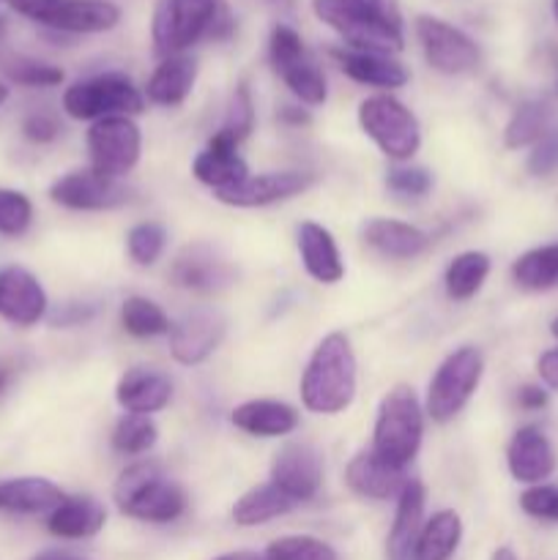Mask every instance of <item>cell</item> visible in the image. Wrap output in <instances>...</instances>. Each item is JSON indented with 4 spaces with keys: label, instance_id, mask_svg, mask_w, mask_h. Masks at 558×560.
Listing matches in <instances>:
<instances>
[{
    "label": "cell",
    "instance_id": "obj_35",
    "mask_svg": "<svg viewBox=\"0 0 558 560\" xmlns=\"http://www.w3.org/2000/svg\"><path fill=\"white\" fill-rule=\"evenodd\" d=\"M120 326H124L126 334L137 339L164 337V334L173 331V323L164 315L162 306L156 301L146 299V295H129L120 304Z\"/></svg>",
    "mask_w": 558,
    "mask_h": 560
},
{
    "label": "cell",
    "instance_id": "obj_42",
    "mask_svg": "<svg viewBox=\"0 0 558 560\" xmlns=\"http://www.w3.org/2000/svg\"><path fill=\"white\" fill-rule=\"evenodd\" d=\"M252 126H255V104H252L249 85H246V82H241V85L235 88L233 98H230L228 118H224L222 131L224 135L233 137L235 142H241L249 137Z\"/></svg>",
    "mask_w": 558,
    "mask_h": 560
},
{
    "label": "cell",
    "instance_id": "obj_54",
    "mask_svg": "<svg viewBox=\"0 0 558 560\" xmlns=\"http://www.w3.org/2000/svg\"><path fill=\"white\" fill-rule=\"evenodd\" d=\"M9 377H11L9 364H5V361H0V394H3V388H5V383H9Z\"/></svg>",
    "mask_w": 558,
    "mask_h": 560
},
{
    "label": "cell",
    "instance_id": "obj_48",
    "mask_svg": "<svg viewBox=\"0 0 558 560\" xmlns=\"http://www.w3.org/2000/svg\"><path fill=\"white\" fill-rule=\"evenodd\" d=\"M536 372H539L542 383H545L547 388H556L558 392V348L547 350V353L539 355V361H536Z\"/></svg>",
    "mask_w": 558,
    "mask_h": 560
},
{
    "label": "cell",
    "instance_id": "obj_37",
    "mask_svg": "<svg viewBox=\"0 0 558 560\" xmlns=\"http://www.w3.org/2000/svg\"><path fill=\"white\" fill-rule=\"evenodd\" d=\"M159 441V430L151 421V416L126 413L120 416L113 430V448L126 454V457H140L148 454Z\"/></svg>",
    "mask_w": 558,
    "mask_h": 560
},
{
    "label": "cell",
    "instance_id": "obj_32",
    "mask_svg": "<svg viewBox=\"0 0 558 560\" xmlns=\"http://www.w3.org/2000/svg\"><path fill=\"white\" fill-rule=\"evenodd\" d=\"M463 541V520L452 509H441L421 525L414 560H452Z\"/></svg>",
    "mask_w": 558,
    "mask_h": 560
},
{
    "label": "cell",
    "instance_id": "obj_3",
    "mask_svg": "<svg viewBox=\"0 0 558 560\" xmlns=\"http://www.w3.org/2000/svg\"><path fill=\"white\" fill-rule=\"evenodd\" d=\"M120 514L140 523H175L186 512V492L162 474L156 463H135L120 470L113 487Z\"/></svg>",
    "mask_w": 558,
    "mask_h": 560
},
{
    "label": "cell",
    "instance_id": "obj_21",
    "mask_svg": "<svg viewBox=\"0 0 558 560\" xmlns=\"http://www.w3.org/2000/svg\"><path fill=\"white\" fill-rule=\"evenodd\" d=\"M115 399L126 413L151 416L167 408L173 399V383L151 366H131L120 375L118 386H115Z\"/></svg>",
    "mask_w": 558,
    "mask_h": 560
},
{
    "label": "cell",
    "instance_id": "obj_46",
    "mask_svg": "<svg viewBox=\"0 0 558 560\" xmlns=\"http://www.w3.org/2000/svg\"><path fill=\"white\" fill-rule=\"evenodd\" d=\"M22 135H25L31 142H36V145H47V142L58 140L60 124L55 115L33 113L27 115L25 124H22Z\"/></svg>",
    "mask_w": 558,
    "mask_h": 560
},
{
    "label": "cell",
    "instance_id": "obj_44",
    "mask_svg": "<svg viewBox=\"0 0 558 560\" xmlns=\"http://www.w3.org/2000/svg\"><path fill=\"white\" fill-rule=\"evenodd\" d=\"M386 186L399 197H425L432 189V175L425 167L388 170Z\"/></svg>",
    "mask_w": 558,
    "mask_h": 560
},
{
    "label": "cell",
    "instance_id": "obj_36",
    "mask_svg": "<svg viewBox=\"0 0 558 560\" xmlns=\"http://www.w3.org/2000/svg\"><path fill=\"white\" fill-rule=\"evenodd\" d=\"M550 118L553 109L545 102L520 104L512 118H509L507 129H503V142H507V148L534 145L536 140H542L553 129Z\"/></svg>",
    "mask_w": 558,
    "mask_h": 560
},
{
    "label": "cell",
    "instance_id": "obj_26",
    "mask_svg": "<svg viewBox=\"0 0 558 560\" xmlns=\"http://www.w3.org/2000/svg\"><path fill=\"white\" fill-rule=\"evenodd\" d=\"M332 58L337 60L339 69L350 77L353 82L370 88H383V91H394L408 82V69L392 55L377 52H359V49H332Z\"/></svg>",
    "mask_w": 558,
    "mask_h": 560
},
{
    "label": "cell",
    "instance_id": "obj_59",
    "mask_svg": "<svg viewBox=\"0 0 558 560\" xmlns=\"http://www.w3.org/2000/svg\"><path fill=\"white\" fill-rule=\"evenodd\" d=\"M556 91H558V88H556Z\"/></svg>",
    "mask_w": 558,
    "mask_h": 560
},
{
    "label": "cell",
    "instance_id": "obj_18",
    "mask_svg": "<svg viewBox=\"0 0 558 560\" xmlns=\"http://www.w3.org/2000/svg\"><path fill=\"white\" fill-rule=\"evenodd\" d=\"M191 175L213 191H224L239 186L249 175V167L239 156V142L219 129L191 162Z\"/></svg>",
    "mask_w": 558,
    "mask_h": 560
},
{
    "label": "cell",
    "instance_id": "obj_24",
    "mask_svg": "<svg viewBox=\"0 0 558 560\" xmlns=\"http://www.w3.org/2000/svg\"><path fill=\"white\" fill-rule=\"evenodd\" d=\"M299 255L304 271L321 284H337L345 277V262L334 235L317 222L299 224Z\"/></svg>",
    "mask_w": 558,
    "mask_h": 560
},
{
    "label": "cell",
    "instance_id": "obj_58",
    "mask_svg": "<svg viewBox=\"0 0 558 560\" xmlns=\"http://www.w3.org/2000/svg\"><path fill=\"white\" fill-rule=\"evenodd\" d=\"M553 14H556V20H558V0H553Z\"/></svg>",
    "mask_w": 558,
    "mask_h": 560
},
{
    "label": "cell",
    "instance_id": "obj_11",
    "mask_svg": "<svg viewBox=\"0 0 558 560\" xmlns=\"http://www.w3.org/2000/svg\"><path fill=\"white\" fill-rule=\"evenodd\" d=\"M88 151H91V170L107 178H124L142 156L140 126L126 115L93 120L88 129Z\"/></svg>",
    "mask_w": 558,
    "mask_h": 560
},
{
    "label": "cell",
    "instance_id": "obj_2",
    "mask_svg": "<svg viewBox=\"0 0 558 560\" xmlns=\"http://www.w3.org/2000/svg\"><path fill=\"white\" fill-rule=\"evenodd\" d=\"M233 31L224 0H159L151 20L153 49L164 58L184 55L200 38H224Z\"/></svg>",
    "mask_w": 558,
    "mask_h": 560
},
{
    "label": "cell",
    "instance_id": "obj_31",
    "mask_svg": "<svg viewBox=\"0 0 558 560\" xmlns=\"http://www.w3.org/2000/svg\"><path fill=\"white\" fill-rule=\"evenodd\" d=\"M295 506H299V503H295L293 498H288L277 485L268 481V485L252 487L249 492H244V495L235 501L233 523L241 525V528H255V525H266L271 523V520L284 517V514L293 512Z\"/></svg>",
    "mask_w": 558,
    "mask_h": 560
},
{
    "label": "cell",
    "instance_id": "obj_49",
    "mask_svg": "<svg viewBox=\"0 0 558 560\" xmlns=\"http://www.w3.org/2000/svg\"><path fill=\"white\" fill-rule=\"evenodd\" d=\"M518 405L523 410H542L547 405V392L542 386H523L518 392Z\"/></svg>",
    "mask_w": 558,
    "mask_h": 560
},
{
    "label": "cell",
    "instance_id": "obj_41",
    "mask_svg": "<svg viewBox=\"0 0 558 560\" xmlns=\"http://www.w3.org/2000/svg\"><path fill=\"white\" fill-rule=\"evenodd\" d=\"M33 224V202L20 189L0 186V235L20 238Z\"/></svg>",
    "mask_w": 558,
    "mask_h": 560
},
{
    "label": "cell",
    "instance_id": "obj_43",
    "mask_svg": "<svg viewBox=\"0 0 558 560\" xmlns=\"http://www.w3.org/2000/svg\"><path fill=\"white\" fill-rule=\"evenodd\" d=\"M520 509L534 520L558 523V487L531 485L528 490L520 495Z\"/></svg>",
    "mask_w": 558,
    "mask_h": 560
},
{
    "label": "cell",
    "instance_id": "obj_53",
    "mask_svg": "<svg viewBox=\"0 0 558 560\" xmlns=\"http://www.w3.org/2000/svg\"><path fill=\"white\" fill-rule=\"evenodd\" d=\"M490 560H518V556H514V552L509 550V547H498V550L492 552Z\"/></svg>",
    "mask_w": 558,
    "mask_h": 560
},
{
    "label": "cell",
    "instance_id": "obj_28",
    "mask_svg": "<svg viewBox=\"0 0 558 560\" xmlns=\"http://www.w3.org/2000/svg\"><path fill=\"white\" fill-rule=\"evenodd\" d=\"M197 82V60L189 55H170L148 77L142 96L159 107H178Z\"/></svg>",
    "mask_w": 558,
    "mask_h": 560
},
{
    "label": "cell",
    "instance_id": "obj_8",
    "mask_svg": "<svg viewBox=\"0 0 558 560\" xmlns=\"http://www.w3.org/2000/svg\"><path fill=\"white\" fill-rule=\"evenodd\" d=\"M359 126L392 162H408L421 148L419 120L388 93H377L359 104Z\"/></svg>",
    "mask_w": 558,
    "mask_h": 560
},
{
    "label": "cell",
    "instance_id": "obj_5",
    "mask_svg": "<svg viewBox=\"0 0 558 560\" xmlns=\"http://www.w3.org/2000/svg\"><path fill=\"white\" fill-rule=\"evenodd\" d=\"M312 9L323 25L339 33L348 49L377 55L403 52V25H394L383 16L370 14V11L359 9L348 0H312Z\"/></svg>",
    "mask_w": 558,
    "mask_h": 560
},
{
    "label": "cell",
    "instance_id": "obj_30",
    "mask_svg": "<svg viewBox=\"0 0 558 560\" xmlns=\"http://www.w3.org/2000/svg\"><path fill=\"white\" fill-rule=\"evenodd\" d=\"M66 501L63 490L42 476H22V479L0 481V509L11 514L53 512Z\"/></svg>",
    "mask_w": 558,
    "mask_h": 560
},
{
    "label": "cell",
    "instance_id": "obj_45",
    "mask_svg": "<svg viewBox=\"0 0 558 560\" xmlns=\"http://www.w3.org/2000/svg\"><path fill=\"white\" fill-rule=\"evenodd\" d=\"M558 170V129L547 131L542 140L534 142V151L528 156V173L536 178H545Z\"/></svg>",
    "mask_w": 558,
    "mask_h": 560
},
{
    "label": "cell",
    "instance_id": "obj_6",
    "mask_svg": "<svg viewBox=\"0 0 558 560\" xmlns=\"http://www.w3.org/2000/svg\"><path fill=\"white\" fill-rule=\"evenodd\" d=\"M146 96L137 91L129 74L124 71H104V74L88 77V80L74 82L63 93V109L74 120H102L113 115L142 113Z\"/></svg>",
    "mask_w": 558,
    "mask_h": 560
},
{
    "label": "cell",
    "instance_id": "obj_15",
    "mask_svg": "<svg viewBox=\"0 0 558 560\" xmlns=\"http://www.w3.org/2000/svg\"><path fill=\"white\" fill-rule=\"evenodd\" d=\"M271 485L295 503H306L323 487V457L310 443H288L271 463Z\"/></svg>",
    "mask_w": 558,
    "mask_h": 560
},
{
    "label": "cell",
    "instance_id": "obj_16",
    "mask_svg": "<svg viewBox=\"0 0 558 560\" xmlns=\"http://www.w3.org/2000/svg\"><path fill=\"white\" fill-rule=\"evenodd\" d=\"M224 331H228V323H224V317L219 312H189L178 323H173V331H170V353H173V359L178 364L197 366L217 353V348L224 339Z\"/></svg>",
    "mask_w": 558,
    "mask_h": 560
},
{
    "label": "cell",
    "instance_id": "obj_9",
    "mask_svg": "<svg viewBox=\"0 0 558 560\" xmlns=\"http://www.w3.org/2000/svg\"><path fill=\"white\" fill-rule=\"evenodd\" d=\"M16 14L60 33H107L120 22V9L109 0H5Z\"/></svg>",
    "mask_w": 558,
    "mask_h": 560
},
{
    "label": "cell",
    "instance_id": "obj_39",
    "mask_svg": "<svg viewBox=\"0 0 558 560\" xmlns=\"http://www.w3.org/2000/svg\"><path fill=\"white\" fill-rule=\"evenodd\" d=\"M167 246V230L156 222H140L126 233V255L135 266L148 268L164 255Z\"/></svg>",
    "mask_w": 558,
    "mask_h": 560
},
{
    "label": "cell",
    "instance_id": "obj_10",
    "mask_svg": "<svg viewBox=\"0 0 558 560\" xmlns=\"http://www.w3.org/2000/svg\"><path fill=\"white\" fill-rule=\"evenodd\" d=\"M268 58L279 80L306 107H321L328 98V82L321 66L306 52L304 42L290 25H277L268 38Z\"/></svg>",
    "mask_w": 558,
    "mask_h": 560
},
{
    "label": "cell",
    "instance_id": "obj_50",
    "mask_svg": "<svg viewBox=\"0 0 558 560\" xmlns=\"http://www.w3.org/2000/svg\"><path fill=\"white\" fill-rule=\"evenodd\" d=\"M279 120L290 126H306L312 118L304 107H282L279 109Z\"/></svg>",
    "mask_w": 558,
    "mask_h": 560
},
{
    "label": "cell",
    "instance_id": "obj_13",
    "mask_svg": "<svg viewBox=\"0 0 558 560\" xmlns=\"http://www.w3.org/2000/svg\"><path fill=\"white\" fill-rule=\"evenodd\" d=\"M49 197L69 211H113L131 200V189L120 178H107L96 170H77L55 180Z\"/></svg>",
    "mask_w": 558,
    "mask_h": 560
},
{
    "label": "cell",
    "instance_id": "obj_56",
    "mask_svg": "<svg viewBox=\"0 0 558 560\" xmlns=\"http://www.w3.org/2000/svg\"><path fill=\"white\" fill-rule=\"evenodd\" d=\"M550 334H553V337L558 339V317H556V320H553V326H550Z\"/></svg>",
    "mask_w": 558,
    "mask_h": 560
},
{
    "label": "cell",
    "instance_id": "obj_23",
    "mask_svg": "<svg viewBox=\"0 0 558 560\" xmlns=\"http://www.w3.org/2000/svg\"><path fill=\"white\" fill-rule=\"evenodd\" d=\"M425 485L410 479L397 498V512L386 539V560H414L416 541L425 525Z\"/></svg>",
    "mask_w": 558,
    "mask_h": 560
},
{
    "label": "cell",
    "instance_id": "obj_20",
    "mask_svg": "<svg viewBox=\"0 0 558 560\" xmlns=\"http://www.w3.org/2000/svg\"><path fill=\"white\" fill-rule=\"evenodd\" d=\"M170 279L184 290L213 293L233 282V268L206 244L186 246L170 268Z\"/></svg>",
    "mask_w": 558,
    "mask_h": 560
},
{
    "label": "cell",
    "instance_id": "obj_14",
    "mask_svg": "<svg viewBox=\"0 0 558 560\" xmlns=\"http://www.w3.org/2000/svg\"><path fill=\"white\" fill-rule=\"evenodd\" d=\"M315 184V175L301 173V170H279V173L246 175L239 186L224 191H213L219 202L233 208H266L274 202L290 200V197L304 195Z\"/></svg>",
    "mask_w": 558,
    "mask_h": 560
},
{
    "label": "cell",
    "instance_id": "obj_33",
    "mask_svg": "<svg viewBox=\"0 0 558 560\" xmlns=\"http://www.w3.org/2000/svg\"><path fill=\"white\" fill-rule=\"evenodd\" d=\"M490 255L485 252H463V255L454 257L446 266V273H443V288H446V295L452 301H470L481 288H485L487 277H490Z\"/></svg>",
    "mask_w": 558,
    "mask_h": 560
},
{
    "label": "cell",
    "instance_id": "obj_1",
    "mask_svg": "<svg viewBox=\"0 0 558 560\" xmlns=\"http://www.w3.org/2000/svg\"><path fill=\"white\" fill-rule=\"evenodd\" d=\"M359 364L353 345L345 334L332 331L317 342L301 375V402L310 413L337 416L350 408L356 397Z\"/></svg>",
    "mask_w": 558,
    "mask_h": 560
},
{
    "label": "cell",
    "instance_id": "obj_51",
    "mask_svg": "<svg viewBox=\"0 0 558 560\" xmlns=\"http://www.w3.org/2000/svg\"><path fill=\"white\" fill-rule=\"evenodd\" d=\"M211 560H268V558L257 556V552H224V556L211 558Z\"/></svg>",
    "mask_w": 558,
    "mask_h": 560
},
{
    "label": "cell",
    "instance_id": "obj_52",
    "mask_svg": "<svg viewBox=\"0 0 558 560\" xmlns=\"http://www.w3.org/2000/svg\"><path fill=\"white\" fill-rule=\"evenodd\" d=\"M33 560H82V558L69 556V552H42V556H36Z\"/></svg>",
    "mask_w": 558,
    "mask_h": 560
},
{
    "label": "cell",
    "instance_id": "obj_25",
    "mask_svg": "<svg viewBox=\"0 0 558 560\" xmlns=\"http://www.w3.org/2000/svg\"><path fill=\"white\" fill-rule=\"evenodd\" d=\"M235 430L252 438H284L299 427V410L279 399H249L230 413Z\"/></svg>",
    "mask_w": 558,
    "mask_h": 560
},
{
    "label": "cell",
    "instance_id": "obj_47",
    "mask_svg": "<svg viewBox=\"0 0 558 560\" xmlns=\"http://www.w3.org/2000/svg\"><path fill=\"white\" fill-rule=\"evenodd\" d=\"M348 3L359 5V9L370 11V14L383 16V20L394 22V25H403V14H399L397 0H348Z\"/></svg>",
    "mask_w": 558,
    "mask_h": 560
},
{
    "label": "cell",
    "instance_id": "obj_34",
    "mask_svg": "<svg viewBox=\"0 0 558 560\" xmlns=\"http://www.w3.org/2000/svg\"><path fill=\"white\" fill-rule=\"evenodd\" d=\"M512 279L534 293L558 288V244L536 246L520 255L512 266Z\"/></svg>",
    "mask_w": 558,
    "mask_h": 560
},
{
    "label": "cell",
    "instance_id": "obj_27",
    "mask_svg": "<svg viewBox=\"0 0 558 560\" xmlns=\"http://www.w3.org/2000/svg\"><path fill=\"white\" fill-rule=\"evenodd\" d=\"M367 246L392 260H410L430 249V235L416 224L399 222V219H372L364 228Z\"/></svg>",
    "mask_w": 558,
    "mask_h": 560
},
{
    "label": "cell",
    "instance_id": "obj_17",
    "mask_svg": "<svg viewBox=\"0 0 558 560\" xmlns=\"http://www.w3.org/2000/svg\"><path fill=\"white\" fill-rule=\"evenodd\" d=\"M47 315V293L31 271L9 266L0 271V317L11 326L31 328Z\"/></svg>",
    "mask_w": 558,
    "mask_h": 560
},
{
    "label": "cell",
    "instance_id": "obj_19",
    "mask_svg": "<svg viewBox=\"0 0 558 560\" xmlns=\"http://www.w3.org/2000/svg\"><path fill=\"white\" fill-rule=\"evenodd\" d=\"M507 465L520 485H542L556 470V452L539 427H520L509 441Z\"/></svg>",
    "mask_w": 558,
    "mask_h": 560
},
{
    "label": "cell",
    "instance_id": "obj_29",
    "mask_svg": "<svg viewBox=\"0 0 558 560\" xmlns=\"http://www.w3.org/2000/svg\"><path fill=\"white\" fill-rule=\"evenodd\" d=\"M107 523V512L96 498L77 495L66 498L60 506L49 512L47 530L58 539H91Z\"/></svg>",
    "mask_w": 558,
    "mask_h": 560
},
{
    "label": "cell",
    "instance_id": "obj_4",
    "mask_svg": "<svg viewBox=\"0 0 558 560\" xmlns=\"http://www.w3.org/2000/svg\"><path fill=\"white\" fill-rule=\"evenodd\" d=\"M425 405L410 386H394L377 408L372 427V452L392 468L405 470L425 438Z\"/></svg>",
    "mask_w": 558,
    "mask_h": 560
},
{
    "label": "cell",
    "instance_id": "obj_38",
    "mask_svg": "<svg viewBox=\"0 0 558 560\" xmlns=\"http://www.w3.org/2000/svg\"><path fill=\"white\" fill-rule=\"evenodd\" d=\"M3 74L5 80L16 82V85L25 88H55L63 82V69L53 63H44V60L25 58V55H11L3 60Z\"/></svg>",
    "mask_w": 558,
    "mask_h": 560
},
{
    "label": "cell",
    "instance_id": "obj_7",
    "mask_svg": "<svg viewBox=\"0 0 558 560\" xmlns=\"http://www.w3.org/2000/svg\"><path fill=\"white\" fill-rule=\"evenodd\" d=\"M481 375H485V355L479 348H457L441 361V366L432 375L430 388H427L425 413L438 424L452 421L470 397L479 388Z\"/></svg>",
    "mask_w": 558,
    "mask_h": 560
},
{
    "label": "cell",
    "instance_id": "obj_40",
    "mask_svg": "<svg viewBox=\"0 0 558 560\" xmlns=\"http://www.w3.org/2000/svg\"><path fill=\"white\" fill-rule=\"evenodd\" d=\"M268 560H339L337 550L315 536H282L266 550Z\"/></svg>",
    "mask_w": 558,
    "mask_h": 560
},
{
    "label": "cell",
    "instance_id": "obj_55",
    "mask_svg": "<svg viewBox=\"0 0 558 560\" xmlns=\"http://www.w3.org/2000/svg\"><path fill=\"white\" fill-rule=\"evenodd\" d=\"M5 98H9V88H5L3 82H0V107H3V104H5Z\"/></svg>",
    "mask_w": 558,
    "mask_h": 560
},
{
    "label": "cell",
    "instance_id": "obj_57",
    "mask_svg": "<svg viewBox=\"0 0 558 560\" xmlns=\"http://www.w3.org/2000/svg\"><path fill=\"white\" fill-rule=\"evenodd\" d=\"M3 33H5V20H3V16H0V36H3Z\"/></svg>",
    "mask_w": 558,
    "mask_h": 560
},
{
    "label": "cell",
    "instance_id": "obj_12",
    "mask_svg": "<svg viewBox=\"0 0 558 560\" xmlns=\"http://www.w3.org/2000/svg\"><path fill=\"white\" fill-rule=\"evenodd\" d=\"M416 38H419L427 63L441 74H468L481 60L474 38L438 16H416Z\"/></svg>",
    "mask_w": 558,
    "mask_h": 560
},
{
    "label": "cell",
    "instance_id": "obj_22",
    "mask_svg": "<svg viewBox=\"0 0 558 560\" xmlns=\"http://www.w3.org/2000/svg\"><path fill=\"white\" fill-rule=\"evenodd\" d=\"M345 481L356 495L370 498V501H388V498H399L410 479L405 476V470L392 468L372 448H367L350 459L345 468Z\"/></svg>",
    "mask_w": 558,
    "mask_h": 560
}]
</instances>
